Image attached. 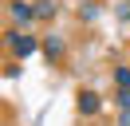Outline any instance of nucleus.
I'll return each mask as SVG.
<instances>
[{"instance_id":"obj_4","label":"nucleus","mask_w":130,"mask_h":126,"mask_svg":"<svg viewBox=\"0 0 130 126\" xmlns=\"http://www.w3.org/2000/svg\"><path fill=\"white\" fill-rule=\"evenodd\" d=\"M40 51L47 55L51 63H59V59H63V55H67V43H63V39H59V36H43V47H40Z\"/></svg>"},{"instance_id":"obj_7","label":"nucleus","mask_w":130,"mask_h":126,"mask_svg":"<svg viewBox=\"0 0 130 126\" xmlns=\"http://www.w3.org/2000/svg\"><path fill=\"white\" fill-rule=\"evenodd\" d=\"M110 79H114V87H130V63H118Z\"/></svg>"},{"instance_id":"obj_2","label":"nucleus","mask_w":130,"mask_h":126,"mask_svg":"<svg viewBox=\"0 0 130 126\" xmlns=\"http://www.w3.org/2000/svg\"><path fill=\"white\" fill-rule=\"evenodd\" d=\"M8 20L16 24V28H32L36 24V4H28V0H8Z\"/></svg>"},{"instance_id":"obj_10","label":"nucleus","mask_w":130,"mask_h":126,"mask_svg":"<svg viewBox=\"0 0 130 126\" xmlns=\"http://www.w3.org/2000/svg\"><path fill=\"white\" fill-rule=\"evenodd\" d=\"M118 126H130V110H118Z\"/></svg>"},{"instance_id":"obj_9","label":"nucleus","mask_w":130,"mask_h":126,"mask_svg":"<svg viewBox=\"0 0 130 126\" xmlns=\"http://www.w3.org/2000/svg\"><path fill=\"white\" fill-rule=\"evenodd\" d=\"M114 12H118V20H130V0H122V4L114 8Z\"/></svg>"},{"instance_id":"obj_1","label":"nucleus","mask_w":130,"mask_h":126,"mask_svg":"<svg viewBox=\"0 0 130 126\" xmlns=\"http://www.w3.org/2000/svg\"><path fill=\"white\" fill-rule=\"evenodd\" d=\"M4 43H8V51H12V59H28V55H36L43 47V39L40 36H32V32H20L16 24H12V28H4Z\"/></svg>"},{"instance_id":"obj_6","label":"nucleus","mask_w":130,"mask_h":126,"mask_svg":"<svg viewBox=\"0 0 130 126\" xmlns=\"http://www.w3.org/2000/svg\"><path fill=\"white\" fill-rule=\"evenodd\" d=\"M95 16H99V0H83V4H79V20H83V24H91Z\"/></svg>"},{"instance_id":"obj_5","label":"nucleus","mask_w":130,"mask_h":126,"mask_svg":"<svg viewBox=\"0 0 130 126\" xmlns=\"http://www.w3.org/2000/svg\"><path fill=\"white\" fill-rule=\"evenodd\" d=\"M36 4V20H55L59 12V0H32Z\"/></svg>"},{"instance_id":"obj_3","label":"nucleus","mask_w":130,"mask_h":126,"mask_svg":"<svg viewBox=\"0 0 130 126\" xmlns=\"http://www.w3.org/2000/svg\"><path fill=\"white\" fill-rule=\"evenodd\" d=\"M75 110H79V114H99V110H103V94L91 91V87H83V91L75 94Z\"/></svg>"},{"instance_id":"obj_8","label":"nucleus","mask_w":130,"mask_h":126,"mask_svg":"<svg viewBox=\"0 0 130 126\" xmlns=\"http://www.w3.org/2000/svg\"><path fill=\"white\" fill-rule=\"evenodd\" d=\"M114 106H118V110H130V87H114Z\"/></svg>"}]
</instances>
